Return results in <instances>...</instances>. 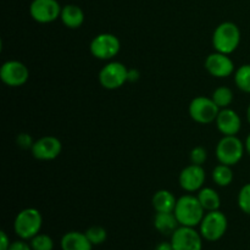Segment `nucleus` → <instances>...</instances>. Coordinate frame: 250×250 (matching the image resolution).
Listing matches in <instances>:
<instances>
[{"instance_id": "nucleus-28", "label": "nucleus", "mask_w": 250, "mask_h": 250, "mask_svg": "<svg viewBox=\"0 0 250 250\" xmlns=\"http://www.w3.org/2000/svg\"><path fill=\"white\" fill-rule=\"evenodd\" d=\"M33 143L34 141L32 139V137L27 133H20L16 137V144L21 149H32Z\"/></svg>"}, {"instance_id": "nucleus-15", "label": "nucleus", "mask_w": 250, "mask_h": 250, "mask_svg": "<svg viewBox=\"0 0 250 250\" xmlns=\"http://www.w3.org/2000/svg\"><path fill=\"white\" fill-rule=\"evenodd\" d=\"M215 124L220 133L224 136H237L242 128L241 116L231 107L220 110Z\"/></svg>"}, {"instance_id": "nucleus-12", "label": "nucleus", "mask_w": 250, "mask_h": 250, "mask_svg": "<svg viewBox=\"0 0 250 250\" xmlns=\"http://www.w3.org/2000/svg\"><path fill=\"white\" fill-rule=\"evenodd\" d=\"M62 151V144L54 136H44L34 141L31 153L34 159L41 161L55 160Z\"/></svg>"}, {"instance_id": "nucleus-6", "label": "nucleus", "mask_w": 250, "mask_h": 250, "mask_svg": "<svg viewBox=\"0 0 250 250\" xmlns=\"http://www.w3.org/2000/svg\"><path fill=\"white\" fill-rule=\"evenodd\" d=\"M89 50L98 60H111L121 50V42L112 33H100L92 39Z\"/></svg>"}, {"instance_id": "nucleus-2", "label": "nucleus", "mask_w": 250, "mask_h": 250, "mask_svg": "<svg viewBox=\"0 0 250 250\" xmlns=\"http://www.w3.org/2000/svg\"><path fill=\"white\" fill-rule=\"evenodd\" d=\"M241 43V29L234 22L226 21L220 23L212 33V46L215 51L232 54Z\"/></svg>"}, {"instance_id": "nucleus-17", "label": "nucleus", "mask_w": 250, "mask_h": 250, "mask_svg": "<svg viewBox=\"0 0 250 250\" xmlns=\"http://www.w3.org/2000/svg\"><path fill=\"white\" fill-rule=\"evenodd\" d=\"M60 20L65 27L70 29H77L84 22V12L78 5L68 4L62 6Z\"/></svg>"}, {"instance_id": "nucleus-34", "label": "nucleus", "mask_w": 250, "mask_h": 250, "mask_svg": "<svg viewBox=\"0 0 250 250\" xmlns=\"http://www.w3.org/2000/svg\"><path fill=\"white\" fill-rule=\"evenodd\" d=\"M247 120H248V122L250 125V104L248 105V109H247Z\"/></svg>"}, {"instance_id": "nucleus-9", "label": "nucleus", "mask_w": 250, "mask_h": 250, "mask_svg": "<svg viewBox=\"0 0 250 250\" xmlns=\"http://www.w3.org/2000/svg\"><path fill=\"white\" fill-rule=\"evenodd\" d=\"M62 6L58 0H32L29 15L38 23H51L60 19Z\"/></svg>"}, {"instance_id": "nucleus-11", "label": "nucleus", "mask_w": 250, "mask_h": 250, "mask_svg": "<svg viewBox=\"0 0 250 250\" xmlns=\"http://www.w3.org/2000/svg\"><path fill=\"white\" fill-rule=\"evenodd\" d=\"M203 241L195 227L180 226L171 236V244L175 250H203Z\"/></svg>"}, {"instance_id": "nucleus-3", "label": "nucleus", "mask_w": 250, "mask_h": 250, "mask_svg": "<svg viewBox=\"0 0 250 250\" xmlns=\"http://www.w3.org/2000/svg\"><path fill=\"white\" fill-rule=\"evenodd\" d=\"M42 226H43V216L36 208H26L15 217L14 231L21 239L31 241L34 236L41 233Z\"/></svg>"}, {"instance_id": "nucleus-31", "label": "nucleus", "mask_w": 250, "mask_h": 250, "mask_svg": "<svg viewBox=\"0 0 250 250\" xmlns=\"http://www.w3.org/2000/svg\"><path fill=\"white\" fill-rule=\"evenodd\" d=\"M139 71L137 68H128V75H127V82H137L139 80Z\"/></svg>"}, {"instance_id": "nucleus-19", "label": "nucleus", "mask_w": 250, "mask_h": 250, "mask_svg": "<svg viewBox=\"0 0 250 250\" xmlns=\"http://www.w3.org/2000/svg\"><path fill=\"white\" fill-rule=\"evenodd\" d=\"M177 199L167 189H160L151 198V205L156 212H173Z\"/></svg>"}, {"instance_id": "nucleus-8", "label": "nucleus", "mask_w": 250, "mask_h": 250, "mask_svg": "<svg viewBox=\"0 0 250 250\" xmlns=\"http://www.w3.org/2000/svg\"><path fill=\"white\" fill-rule=\"evenodd\" d=\"M128 68L120 61H110L100 70L99 83L103 88L115 90L121 88L127 82Z\"/></svg>"}, {"instance_id": "nucleus-5", "label": "nucleus", "mask_w": 250, "mask_h": 250, "mask_svg": "<svg viewBox=\"0 0 250 250\" xmlns=\"http://www.w3.org/2000/svg\"><path fill=\"white\" fill-rule=\"evenodd\" d=\"M244 151V143L237 136H224L215 149L219 163L229 166L237 165L243 158Z\"/></svg>"}, {"instance_id": "nucleus-14", "label": "nucleus", "mask_w": 250, "mask_h": 250, "mask_svg": "<svg viewBox=\"0 0 250 250\" xmlns=\"http://www.w3.org/2000/svg\"><path fill=\"white\" fill-rule=\"evenodd\" d=\"M205 180H207V173L203 166L190 165L186 166L180 173L178 182H180L181 188L188 193H194L202 189L204 187Z\"/></svg>"}, {"instance_id": "nucleus-26", "label": "nucleus", "mask_w": 250, "mask_h": 250, "mask_svg": "<svg viewBox=\"0 0 250 250\" xmlns=\"http://www.w3.org/2000/svg\"><path fill=\"white\" fill-rule=\"evenodd\" d=\"M237 203H238L239 209L244 214L250 215V182L241 188L238 193V198H237Z\"/></svg>"}, {"instance_id": "nucleus-13", "label": "nucleus", "mask_w": 250, "mask_h": 250, "mask_svg": "<svg viewBox=\"0 0 250 250\" xmlns=\"http://www.w3.org/2000/svg\"><path fill=\"white\" fill-rule=\"evenodd\" d=\"M205 70L216 78H226L234 73V63L227 54L215 51L205 59Z\"/></svg>"}, {"instance_id": "nucleus-16", "label": "nucleus", "mask_w": 250, "mask_h": 250, "mask_svg": "<svg viewBox=\"0 0 250 250\" xmlns=\"http://www.w3.org/2000/svg\"><path fill=\"white\" fill-rule=\"evenodd\" d=\"M62 250H93V244L84 232L70 231L65 233L60 242Z\"/></svg>"}, {"instance_id": "nucleus-27", "label": "nucleus", "mask_w": 250, "mask_h": 250, "mask_svg": "<svg viewBox=\"0 0 250 250\" xmlns=\"http://www.w3.org/2000/svg\"><path fill=\"white\" fill-rule=\"evenodd\" d=\"M190 164H194V165H200L203 166L205 164L208 159V151L204 146H194L190 151Z\"/></svg>"}, {"instance_id": "nucleus-33", "label": "nucleus", "mask_w": 250, "mask_h": 250, "mask_svg": "<svg viewBox=\"0 0 250 250\" xmlns=\"http://www.w3.org/2000/svg\"><path fill=\"white\" fill-rule=\"evenodd\" d=\"M244 146H246V151L247 154L250 156V133L248 134V137L246 138V142H244Z\"/></svg>"}, {"instance_id": "nucleus-29", "label": "nucleus", "mask_w": 250, "mask_h": 250, "mask_svg": "<svg viewBox=\"0 0 250 250\" xmlns=\"http://www.w3.org/2000/svg\"><path fill=\"white\" fill-rule=\"evenodd\" d=\"M9 250H32L31 244L26 239H17V241L11 242Z\"/></svg>"}, {"instance_id": "nucleus-7", "label": "nucleus", "mask_w": 250, "mask_h": 250, "mask_svg": "<svg viewBox=\"0 0 250 250\" xmlns=\"http://www.w3.org/2000/svg\"><path fill=\"white\" fill-rule=\"evenodd\" d=\"M220 110L221 109L215 104L214 100L208 97H195L188 107L193 121L200 125H209L216 121Z\"/></svg>"}, {"instance_id": "nucleus-24", "label": "nucleus", "mask_w": 250, "mask_h": 250, "mask_svg": "<svg viewBox=\"0 0 250 250\" xmlns=\"http://www.w3.org/2000/svg\"><path fill=\"white\" fill-rule=\"evenodd\" d=\"M32 250H54L53 238L45 233H38L29 241Z\"/></svg>"}, {"instance_id": "nucleus-1", "label": "nucleus", "mask_w": 250, "mask_h": 250, "mask_svg": "<svg viewBox=\"0 0 250 250\" xmlns=\"http://www.w3.org/2000/svg\"><path fill=\"white\" fill-rule=\"evenodd\" d=\"M173 212L180 226L197 227L200 225L207 211L202 207L197 195L186 194L178 198Z\"/></svg>"}, {"instance_id": "nucleus-22", "label": "nucleus", "mask_w": 250, "mask_h": 250, "mask_svg": "<svg viewBox=\"0 0 250 250\" xmlns=\"http://www.w3.org/2000/svg\"><path fill=\"white\" fill-rule=\"evenodd\" d=\"M234 83L241 92L250 94V63H244L234 71Z\"/></svg>"}, {"instance_id": "nucleus-18", "label": "nucleus", "mask_w": 250, "mask_h": 250, "mask_svg": "<svg viewBox=\"0 0 250 250\" xmlns=\"http://www.w3.org/2000/svg\"><path fill=\"white\" fill-rule=\"evenodd\" d=\"M154 227L164 236H172L180 227L175 212H156L154 216Z\"/></svg>"}, {"instance_id": "nucleus-20", "label": "nucleus", "mask_w": 250, "mask_h": 250, "mask_svg": "<svg viewBox=\"0 0 250 250\" xmlns=\"http://www.w3.org/2000/svg\"><path fill=\"white\" fill-rule=\"evenodd\" d=\"M200 204L204 208L205 211H214V210H220L221 207V198L219 193L211 187H203L202 189L198 190L197 194Z\"/></svg>"}, {"instance_id": "nucleus-21", "label": "nucleus", "mask_w": 250, "mask_h": 250, "mask_svg": "<svg viewBox=\"0 0 250 250\" xmlns=\"http://www.w3.org/2000/svg\"><path fill=\"white\" fill-rule=\"evenodd\" d=\"M212 181L215 185L220 186V187H229L232 182H233V171H232V166L225 165V164H219L215 166L211 173Z\"/></svg>"}, {"instance_id": "nucleus-32", "label": "nucleus", "mask_w": 250, "mask_h": 250, "mask_svg": "<svg viewBox=\"0 0 250 250\" xmlns=\"http://www.w3.org/2000/svg\"><path fill=\"white\" fill-rule=\"evenodd\" d=\"M154 250H175L171 242H160Z\"/></svg>"}, {"instance_id": "nucleus-23", "label": "nucleus", "mask_w": 250, "mask_h": 250, "mask_svg": "<svg viewBox=\"0 0 250 250\" xmlns=\"http://www.w3.org/2000/svg\"><path fill=\"white\" fill-rule=\"evenodd\" d=\"M211 99L214 100L215 104H216L220 109H226V107H229V105L232 104V102H233L234 99V95L231 88L222 85V87L216 88V89L212 92Z\"/></svg>"}, {"instance_id": "nucleus-25", "label": "nucleus", "mask_w": 250, "mask_h": 250, "mask_svg": "<svg viewBox=\"0 0 250 250\" xmlns=\"http://www.w3.org/2000/svg\"><path fill=\"white\" fill-rule=\"evenodd\" d=\"M84 233L93 246H100L107 239V232L103 226H90Z\"/></svg>"}, {"instance_id": "nucleus-30", "label": "nucleus", "mask_w": 250, "mask_h": 250, "mask_svg": "<svg viewBox=\"0 0 250 250\" xmlns=\"http://www.w3.org/2000/svg\"><path fill=\"white\" fill-rule=\"evenodd\" d=\"M10 244H11V242H10V238L7 237L6 232H0V250H9Z\"/></svg>"}, {"instance_id": "nucleus-4", "label": "nucleus", "mask_w": 250, "mask_h": 250, "mask_svg": "<svg viewBox=\"0 0 250 250\" xmlns=\"http://www.w3.org/2000/svg\"><path fill=\"white\" fill-rule=\"evenodd\" d=\"M229 229V220L220 210L207 211L199 225V232L208 242H217L225 236Z\"/></svg>"}, {"instance_id": "nucleus-10", "label": "nucleus", "mask_w": 250, "mask_h": 250, "mask_svg": "<svg viewBox=\"0 0 250 250\" xmlns=\"http://www.w3.org/2000/svg\"><path fill=\"white\" fill-rule=\"evenodd\" d=\"M29 78V70L19 60H7L0 67V80L9 87H21Z\"/></svg>"}]
</instances>
